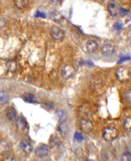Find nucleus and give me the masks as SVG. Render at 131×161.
<instances>
[{
  "mask_svg": "<svg viewBox=\"0 0 131 161\" xmlns=\"http://www.w3.org/2000/svg\"><path fill=\"white\" fill-rule=\"evenodd\" d=\"M115 75H116V78L122 82V83H125L128 82L131 77V72L129 68H127L125 66H122V67H119L117 69L116 72H115Z\"/></svg>",
  "mask_w": 131,
  "mask_h": 161,
  "instance_id": "obj_1",
  "label": "nucleus"
},
{
  "mask_svg": "<svg viewBox=\"0 0 131 161\" xmlns=\"http://www.w3.org/2000/svg\"><path fill=\"white\" fill-rule=\"evenodd\" d=\"M118 137V130L115 127H107L103 130V138L106 141H113Z\"/></svg>",
  "mask_w": 131,
  "mask_h": 161,
  "instance_id": "obj_2",
  "label": "nucleus"
},
{
  "mask_svg": "<svg viewBox=\"0 0 131 161\" xmlns=\"http://www.w3.org/2000/svg\"><path fill=\"white\" fill-rule=\"evenodd\" d=\"M50 34L54 40H58V41L63 40V39L65 37L64 31L58 26H52L50 30Z\"/></svg>",
  "mask_w": 131,
  "mask_h": 161,
  "instance_id": "obj_3",
  "label": "nucleus"
},
{
  "mask_svg": "<svg viewBox=\"0 0 131 161\" xmlns=\"http://www.w3.org/2000/svg\"><path fill=\"white\" fill-rule=\"evenodd\" d=\"M75 73V68L72 66V65H65L62 69H61V75L62 77L66 80H68V79L72 78L74 76V74Z\"/></svg>",
  "mask_w": 131,
  "mask_h": 161,
  "instance_id": "obj_4",
  "label": "nucleus"
},
{
  "mask_svg": "<svg viewBox=\"0 0 131 161\" xmlns=\"http://www.w3.org/2000/svg\"><path fill=\"white\" fill-rule=\"evenodd\" d=\"M16 125H17V128H18L19 131H21V132H26V131H28V123H27V121L23 116H19V117L17 118Z\"/></svg>",
  "mask_w": 131,
  "mask_h": 161,
  "instance_id": "obj_5",
  "label": "nucleus"
},
{
  "mask_svg": "<svg viewBox=\"0 0 131 161\" xmlns=\"http://www.w3.org/2000/svg\"><path fill=\"white\" fill-rule=\"evenodd\" d=\"M80 128L83 132L88 133L93 130L94 126H93V123L90 120L87 119V118H83V119L80 120Z\"/></svg>",
  "mask_w": 131,
  "mask_h": 161,
  "instance_id": "obj_6",
  "label": "nucleus"
},
{
  "mask_svg": "<svg viewBox=\"0 0 131 161\" xmlns=\"http://www.w3.org/2000/svg\"><path fill=\"white\" fill-rule=\"evenodd\" d=\"M35 154L38 158H45L49 154V147L47 144H40L35 149Z\"/></svg>",
  "mask_w": 131,
  "mask_h": 161,
  "instance_id": "obj_7",
  "label": "nucleus"
},
{
  "mask_svg": "<svg viewBox=\"0 0 131 161\" xmlns=\"http://www.w3.org/2000/svg\"><path fill=\"white\" fill-rule=\"evenodd\" d=\"M115 46L112 45V44H109V43H107V44H104L102 47V53L103 55L105 56H109L112 55L113 54L115 53Z\"/></svg>",
  "mask_w": 131,
  "mask_h": 161,
  "instance_id": "obj_8",
  "label": "nucleus"
},
{
  "mask_svg": "<svg viewBox=\"0 0 131 161\" xmlns=\"http://www.w3.org/2000/svg\"><path fill=\"white\" fill-rule=\"evenodd\" d=\"M11 151V145L6 140H2L0 142V155L6 156Z\"/></svg>",
  "mask_w": 131,
  "mask_h": 161,
  "instance_id": "obj_9",
  "label": "nucleus"
},
{
  "mask_svg": "<svg viewBox=\"0 0 131 161\" xmlns=\"http://www.w3.org/2000/svg\"><path fill=\"white\" fill-rule=\"evenodd\" d=\"M120 7L117 5L115 2H110L108 5V11L109 14L111 16H117L119 15V12H120Z\"/></svg>",
  "mask_w": 131,
  "mask_h": 161,
  "instance_id": "obj_10",
  "label": "nucleus"
},
{
  "mask_svg": "<svg viewBox=\"0 0 131 161\" xmlns=\"http://www.w3.org/2000/svg\"><path fill=\"white\" fill-rule=\"evenodd\" d=\"M20 147L23 150V152H25L26 154H30L33 152V146L27 140H22L20 143Z\"/></svg>",
  "mask_w": 131,
  "mask_h": 161,
  "instance_id": "obj_11",
  "label": "nucleus"
},
{
  "mask_svg": "<svg viewBox=\"0 0 131 161\" xmlns=\"http://www.w3.org/2000/svg\"><path fill=\"white\" fill-rule=\"evenodd\" d=\"M86 47H87V50L88 53H94L95 51L98 49L99 45L97 42L94 40H88L87 45H86Z\"/></svg>",
  "mask_w": 131,
  "mask_h": 161,
  "instance_id": "obj_12",
  "label": "nucleus"
},
{
  "mask_svg": "<svg viewBox=\"0 0 131 161\" xmlns=\"http://www.w3.org/2000/svg\"><path fill=\"white\" fill-rule=\"evenodd\" d=\"M6 116H7V118L10 121H15V120H17V118H18L17 111L12 107H10L9 109H8V111L6 112Z\"/></svg>",
  "mask_w": 131,
  "mask_h": 161,
  "instance_id": "obj_13",
  "label": "nucleus"
},
{
  "mask_svg": "<svg viewBox=\"0 0 131 161\" xmlns=\"http://www.w3.org/2000/svg\"><path fill=\"white\" fill-rule=\"evenodd\" d=\"M9 101V94L5 90L0 91V104H5Z\"/></svg>",
  "mask_w": 131,
  "mask_h": 161,
  "instance_id": "obj_14",
  "label": "nucleus"
},
{
  "mask_svg": "<svg viewBox=\"0 0 131 161\" xmlns=\"http://www.w3.org/2000/svg\"><path fill=\"white\" fill-rule=\"evenodd\" d=\"M14 5L18 9H24L28 5V0H14Z\"/></svg>",
  "mask_w": 131,
  "mask_h": 161,
  "instance_id": "obj_15",
  "label": "nucleus"
},
{
  "mask_svg": "<svg viewBox=\"0 0 131 161\" xmlns=\"http://www.w3.org/2000/svg\"><path fill=\"white\" fill-rule=\"evenodd\" d=\"M17 69V63L14 60H9L7 62V70L10 73H14Z\"/></svg>",
  "mask_w": 131,
  "mask_h": 161,
  "instance_id": "obj_16",
  "label": "nucleus"
},
{
  "mask_svg": "<svg viewBox=\"0 0 131 161\" xmlns=\"http://www.w3.org/2000/svg\"><path fill=\"white\" fill-rule=\"evenodd\" d=\"M56 116H58L59 120L61 122H65L66 119V113L65 111L63 110H61V109H58L56 111Z\"/></svg>",
  "mask_w": 131,
  "mask_h": 161,
  "instance_id": "obj_17",
  "label": "nucleus"
},
{
  "mask_svg": "<svg viewBox=\"0 0 131 161\" xmlns=\"http://www.w3.org/2000/svg\"><path fill=\"white\" fill-rule=\"evenodd\" d=\"M59 131L61 135L65 136L66 134L67 133V130H68V127H67V124H66V122H61V124L59 125Z\"/></svg>",
  "mask_w": 131,
  "mask_h": 161,
  "instance_id": "obj_18",
  "label": "nucleus"
},
{
  "mask_svg": "<svg viewBox=\"0 0 131 161\" xmlns=\"http://www.w3.org/2000/svg\"><path fill=\"white\" fill-rule=\"evenodd\" d=\"M23 99L26 102H36V98H35V97L33 96V94H31V93H26V94H25L23 96Z\"/></svg>",
  "mask_w": 131,
  "mask_h": 161,
  "instance_id": "obj_19",
  "label": "nucleus"
},
{
  "mask_svg": "<svg viewBox=\"0 0 131 161\" xmlns=\"http://www.w3.org/2000/svg\"><path fill=\"white\" fill-rule=\"evenodd\" d=\"M123 127L126 131L131 132V116H128L126 119L124 120Z\"/></svg>",
  "mask_w": 131,
  "mask_h": 161,
  "instance_id": "obj_20",
  "label": "nucleus"
},
{
  "mask_svg": "<svg viewBox=\"0 0 131 161\" xmlns=\"http://www.w3.org/2000/svg\"><path fill=\"white\" fill-rule=\"evenodd\" d=\"M50 145H51L52 147H55L57 146L58 144H60V143H61V140L59 139L58 137H55V136H52L51 138H50Z\"/></svg>",
  "mask_w": 131,
  "mask_h": 161,
  "instance_id": "obj_21",
  "label": "nucleus"
},
{
  "mask_svg": "<svg viewBox=\"0 0 131 161\" xmlns=\"http://www.w3.org/2000/svg\"><path fill=\"white\" fill-rule=\"evenodd\" d=\"M121 161H131V154L129 152H124L121 157Z\"/></svg>",
  "mask_w": 131,
  "mask_h": 161,
  "instance_id": "obj_22",
  "label": "nucleus"
},
{
  "mask_svg": "<svg viewBox=\"0 0 131 161\" xmlns=\"http://www.w3.org/2000/svg\"><path fill=\"white\" fill-rule=\"evenodd\" d=\"M75 139H77V140H80V141L83 140V137H82V135L79 133V132H76V133L75 134Z\"/></svg>",
  "mask_w": 131,
  "mask_h": 161,
  "instance_id": "obj_23",
  "label": "nucleus"
},
{
  "mask_svg": "<svg viewBox=\"0 0 131 161\" xmlns=\"http://www.w3.org/2000/svg\"><path fill=\"white\" fill-rule=\"evenodd\" d=\"M36 17L38 18H43V19H45L46 18V15L42 12H38L37 13H36Z\"/></svg>",
  "mask_w": 131,
  "mask_h": 161,
  "instance_id": "obj_24",
  "label": "nucleus"
},
{
  "mask_svg": "<svg viewBox=\"0 0 131 161\" xmlns=\"http://www.w3.org/2000/svg\"><path fill=\"white\" fill-rule=\"evenodd\" d=\"M128 13V12H127L126 10L124 9H120V12H119V15H121V16H124V15H126Z\"/></svg>",
  "mask_w": 131,
  "mask_h": 161,
  "instance_id": "obj_25",
  "label": "nucleus"
},
{
  "mask_svg": "<svg viewBox=\"0 0 131 161\" xmlns=\"http://www.w3.org/2000/svg\"><path fill=\"white\" fill-rule=\"evenodd\" d=\"M126 98L128 101L129 102H131V90H129V91L126 94Z\"/></svg>",
  "mask_w": 131,
  "mask_h": 161,
  "instance_id": "obj_26",
  "label": "nucleus"
},
{
  "mask_svg": "<svg viewBox=\"0 0 131 161\" xmlns=\"http://www.w3.org/2000/svg\"><path fill=\"white\" fill-rule=\"evenodd\" d=\"M4 161H16V160H15L13 158H11V157H8V158H6V159H5Z\"/></svg>",
  "mask_w": 131,
  "mask_h": 161,
  "instance_id": "obj_27",
  "label": "nucleus"
},
{
  "mask_svg": "<svg viewBox=\"0 0 131 161\" xmlns=\"http://www.w3.org/2000/svg\"><path fill=\"white\" fill-rule=\"evenodd\" d=\"M53 3H60V2H61V0H52Z\"/></svg>",
  "mask_w": 131,
  "mask_h": 161,
  "instance_id": "obj_28",
  "label": "nucleus"
},
{
  "mask_svg": "<svg viewBox=\"0 0 131 161\" xmlns=\"http://www.w3.org/2000/svg\"><path fill=\"white\" fill-rule=\"evenodd\" d=\"M87 161H93V160H87Z\"/></svg>",
  "mask_w": 131,
  "mask_h": 161,
  "instance_id": "obj_29",
  "label": "nucleus"
},
{
  "mask_svg": "<svg viewBox=\"0 0 131 161\" xmlns=\"http://www.w3.org/2000/svg\"><path fill=\"white\" fill-rule=\"evenodd\" d=\"M130 45H131V40H130Z\"/></svg>",
  "mask_w": 131,
  "mask_h": 161,
  "instance_id": "obj_30",
  "label": "nucleus"
}]
</instances>
